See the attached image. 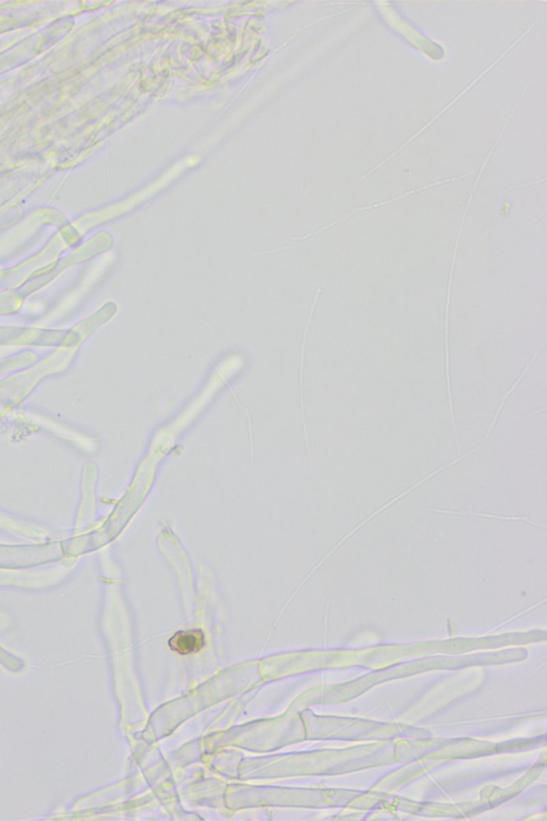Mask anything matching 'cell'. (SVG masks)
<instances>
[{"label": "cell", "instance_id": "cell-1", "mask_svg": "<svg viewBox=\"0 0 547 821\" xmlns=\"http://www.w3.org/2000/svg\"><path fill=\"white\" fill-rule=\"evenodd\" d=\"M206 645V637L201 630L179 631L171 636L168 646L171 651L180 655H190L201 651Z\"/></svg>", "mask_w": 547, "mask_h": 821}]
</instances>
